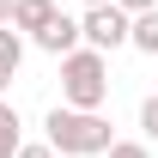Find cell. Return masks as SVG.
Instances as JSON below:
<instances>
[{
  "instance_id": "cell-13",
  "label": "cell",
  "mask_w": 158,
  "mask_h": 158,
  "mask_svg": "<svg viewBox=\"0 0 158 158\" xmlns=\"http://www.w3.org/2000/svg\"><path fill=\"white\" fill-rule=\"evenodd\" d=\"M12 12H19V0H0V31L12 24Z\"/></svg>"
},
{
  "instance_id": "cell-9",
  "label": "cell",
  "mask_w": 158,
  "mask_h": 158,
  "mask_svg": "<svg viewBox=\"0 0 158 158\" xmlns=\"http://www.w3.org/2000/svg\"><path fill=\"white\" fill-rule=\"evenodd\" d=\"M140 140H146V146L158 140V91H152V98H140Z\"/></svg>"
},
{
  "instance_id": "cell-7",
  "label": "cell",
  "mask_w": 158,
  "mask_h": 158,
  "mask_svg": "<svg viewBox=\"0 0 158 158\" xmlns=\"http://www.w3.org/2000/svg\"><path fill=\"white\" fill-rule=\"evenodd\" d=\"M128 49H140V55H158V6L134 19V31H128Z\"/></svg>"
},
{
  "instance_id": "cell-15",
  "label": "cell",
  "mask_w": 158,
  "mask_h": 158,
  "mask_svg": "<svg viewBox=\"0 0 158 158\" xmlns=\"http://www.w3.org/2000/svg\"><path fill=\"white\" fill-rule=\"evenodd\" d=\"M6 85H12V73H0V91H6Z\"/></svg>"
},
{
  "instance_id": "cell-11",
  "label": "cell",
  "mask_w": 158,
  "mask_h": 158,
  "mask_svg": "<svg viewBox=\"0 0 158 158\" xmlns=\"http://www.w3.org/2000/svg\"><path fill=\"white\" fill-rule=\"evenodd\" d=\"M19 158H61V152L49 146V140H37V146H19Z\"/></svg>"
},
{
  "instance_id": "cell-3",
  "label": "cell",
  "mask_w": 158,
  "mask_h": 158,
  "mask_svg": "<svg viewBox=\"0 0 158 158\" xmlns=\"http://www.w3.org/2000/svg\"><path fill=\"white\" fill-rule=\"evenodd\" d=\"M128 31H134V19H128L122 6H91V12L79 19V37H85V49H98V55L128 49Z\"/></svg>"
},
{
  "instance_id": "cell-14",
  "label": "cell",
  "mask_w": 158,
  "mask_h": 158,
  "mask_svg": "<svg viewBox=\"0 0 158 158\" xmlns=\"http://www.w3.org/2000/svg\"><path fill=\"white\" fill-rule=\"evenodd\" d=\"M79 6H85V12H91V6H116V0H79Z\"/></svg>"
},
{
  "instance_id": "cell-4",
  "label": "cell",
  "mask_w": 158,
  "mask_h": 158,
  "mask_svg": "<svg viewBox=\"0 0 158 158\" xmlns=\"http://www.w3.org/2000/svg\"><path fill=\"white\" fill-rule=\"evenodd\" d=\"M31 43H37L43 55H55V61H67L73 49H85V37H79V19H67V12H55V19L43 24V31H37Z\"/></svg>"
},
{
  "instance_id": "cell-10",
  "label": "cell",
  "mask_w": 158,
  "mask_h": 158,
  "mask_svg": "<svg viewBox=\"0 0 158 158\" xmlns=\"http://www.w3.org/2000/svg\"><path fill=\"white\" fill-rule=\"evenodd\" d=\"M103 158H152V146H146V140H116Z\"/></svg>"
},
{
  "instance_id": "cell-6",
  "label": "cell",
  "mask_w": 158,
  "mask_h": 158,
  "mask_svg": "<svg viewBox=\"0 0 158 158\" xmlns=\"http://www.w3.org/2000/svg\"><path fill=\"white\" fill-rule=\"evenodd\" d=\"M24 146V122H19V103H6L0 98V158H19Z\"/></svg>"
},
{
  "instance_id": "cell-1",
  "label": "cell",
  "mask_w": 158,
  "mask_h": 158,
  "mask_svg": "<svg viewBox=\"0 0 158 158\" xmlns=\"http://www.w3.org/2000/svg\"><path fill=\"white\" fill-rule=\"evenodd\" d=\"M43 140H49L61 158H103L116 146V128H110L103 110H67V103H55V110L43 116Z\"/></svg>"
},
{
  "instance_id": "cell-12",
  "label": "cell",
  "mask_w": 158,
  "mask_h": 158,
  "mask_svg": "<svg viewBox=\"0 0 158 158\" xmlns=\"http://www.w3.org/2000/svg\"><path fill=\"white\" fill-rule=\"evenodd\" d=\"M116 6H122V12H128V19H140V12H152L158 0H116Z\"/></svg>"
},
{
  "instance_id": "cell-8",
  "label": "cell",
  "mask_w": 158,
  "mask_h": 158,
  "mask_svg": "<svg viewBox=\"0 0 158 158\" xmlns=\"http://www.w3.org/2000/svg\"><path fill=\"white\" fill-rule=\"evenodd\" d=\"M19 61H24V37L6 24V31H0V73H19Z\"/></svg>"
},
{
  "instance_id": "cell-2",
  "label": "cell",
  "mask_w": 158,
  "mask_h": 158,
  "mask_svg": "<svg viewBox=\"0 0 158 158\" xmlns=\"http://www.w3.org/2000/svg\"><path fill=\"white\" fill-rule=\"evenodd\" d=\"M103 98H110V55L73 49L61 61V103L67 110H103Z\"/></svg>"
},
{
  "instance_id": "cell-5",
  "label": "cell",
  "mask_w": 158,
  "mask_h": 158,
  "mask_svg": "<svg viewBox=\"0 0 158 158\" xmlns=\"http://www.w3.org/2000/svg\"><path fill=\"white\" fill-rule=\"evenodd\" d=\"M55 12H61L55 0H19V12H12V31H19V37H37V31L55 19Z\"/></svg>"
}]
</instances>
